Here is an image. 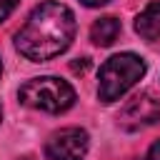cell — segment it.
Wrapping results in <instances>:
<instances>
[{
	"label": "cell",
	"mask_w": 160,
	"mask_h": 160,
	"mask_svg": "<svg viewBox=\"0 0 160 160\" xmlns=\"http://www.w3.org/2000/svg\"><path fill=\"white\" fill-rule=\"evenodd\" d=\"M135 32L148 42L160 40V0L145 5V10L135 18Z\"/></svg>",
	"instance_id": "obj_6"
},
{
	"label": "cell",
	"mask_w": 160,
	"mask_h": 160,
	"mask_svg": "<svg viewBox=\"0 0 160 160\" xmlns=\"http://www.w3.org/2000/svg\"><path fill=\"white\" fill-rule=\"evenodd\" d=\"M20 160H32V158H28V155H25V158H20Z\"/></svg>",
	"instance_id": "obj_12"
},
{
	"label": "cell",
	"mask_w": 160,
	"mask_h": 160,
	"mask_svg": "<svg viewBox=\"0 0 160 160\" xmlns=\"http://www.w3.org/2000/svg\"><path fill=\"white\" fill-rule=\"evenodd\" d=\"M148 160H160V140L150 145V150H148Z\"/></svg>",
	"instance_id": "obj_10"
},
{
	"label": "cell",
	"mask_w": 160,
	"mask_h": 160,
	"mask_svg": "<svg viewBox=\"0 0 160 160\" xmlns=\"http://www.w3.org/2000/svg\"><path fill=\"white\" fill-rule=\"evenodd\" d=\"M0 118H2V108H0Z\"/></svg>",
	"instance_id": "obj_14"
},
{
	"label": "cell",
	"mask_w": 160,
	"mask_h": 160,
	"mask_svg": "<svg viewBox=\"0 0 160 160\" xmlns=\"http://www.w3.org/2000/svg\"><path fill=\"white\" fill-rule=\"evenodd\" d=\"M18 98L28 108H35V110H45V112L58 115V112H65V110L72 108L75 90L70 88V82L60 80V78H52V75H45V78L28 80L20 88Z\"/></svg>",
	"instance_id": "obj_3"
},
{
	"label": "cell",
	"mask_w": 160,
	"mask_h": 160,
	"mask_svg": "<svg viewBox=\"0 0 160 160\" xmlns=\"http://www.w3.org/2000/svg\"><path fill=\"white\" fill-rule=\"evenodd\" d=\"M18 2H20V0H0V22L8 20V15L18 8Z\"/></svg>",
	"instance_id": "obj_8"
},
{
	"label": "cell",
	"mask_w": 160,
	"mask_h": 160,
	"mask_svg": "<svg viewBox=\"0 0 160 160\" xmlns=\"http://www.w3.org/2000/svg\"><path fill=\"white\" fill-rule=\"evenodd\" d=\"M160 120V102L150 95V92H140L132 100H128V105L120 110L118 122L122 130H142L148 125H155Z\"/></svg>",
	"instance_id": "obj_5"
},
{
	"label": "cell",
	"mask_w": 160,
	"mask_h": 160,
	"mask_svg": "<svg viewBox=\"0 0 160 160\" xmlns=\"http://www.w3.org/2000/svg\"><path fill=\"white\" fill-rule=\"evenodd\" d=\"M70 68H72V72H85V70L90 68V60H88V58H78Z\"/></svg>",
	"instance_id": "obj_9"
},
{
	"label": "cell",
	"mask_w": 160,
	"mask_h": 160,
	"mask_svg": "<svg viewBox=\"0 0 160 160\" xmlns=\"http://www.w3.org/2000/svg\"><path fill=\"white\" fill-rule=\"evenodd\" d=\"M145 75V60L135 52H120L102 62L100 80H98V98L100 102L120 100L140 78Z\"/></svg>",
	"instance_id": "obj_2"
},
{
	"label": "cell",
	"mask_w": 160,
	"mask_h": 160,
	"mask_svg": "<svg viewBox=\"0 0 160 160\" xmlns=\"http://www.w3.org/2000/svg\"><path fill=\"white\" fill-rule=\"evenodd\" d=\"M0 75H2V62H0Z\"/></svg>",
	"instance_id": "obj_13"
},
{
	"label": "cell",
	"mask_w": 160,
	"mask_h": 160,
	"mask_svg": "<svg viewBox=\"0 0 160 160\" xmlns=\"http://www.w3.org/2000/svg\"><path fill=\"white\" fill-rule=\"evenodd\" d=\"M118 35H120V20L112 18V15H105V18L95 20L92 28H90V40L95 45H100V48L112 45L118 40Z\"/></svg>",
	"instance_id": "obj_7"
},
{
	"label": "cell",
	"mask_w": 160,
	"mask_h": 160,
	"mask_svg": "<svg viewBox=\"0 0 160 160\" xmlns=\"http://www.w3.org/2000/svg\"><path fill=\"white\" fill-rule=\"evenodd\" d=\"M90 138L82 128H62L45 142L48 160H85Z\"/></svg>",
	"instance_id": "obj_4"
},
{
	"label": "cell",
	"mask_w": 160,
	"mask_h": 160,
	"mask_svg": "<svg viewBox=\"0 0 160 160\" xmlns=\"http://www.w3.org/2000/svg\"><path fill=\"white\" fill-rule=\"evenodd\" d=\"M82 5H88V8H100V5H105L108 0H80Z\"/></svg>",
	"instance_id": "obj_11"
},
{
	"label": "cell",
	"mask_w": 160,
	"mask_h": 160,
	"mask_svg": "<svg viewBox=\"0 0 160 160\" xmlns=\"http://www.w3.org/2000/svg\"><path fill=\"white\" fill-rule=\"evenodd\" d=\"M78 22L68 5L45 0L25 20L15 35V48L32 62H45L65 52L75 38Z\"/></svg>",
	"instance_id": "obj_1"
}]
</instances>
